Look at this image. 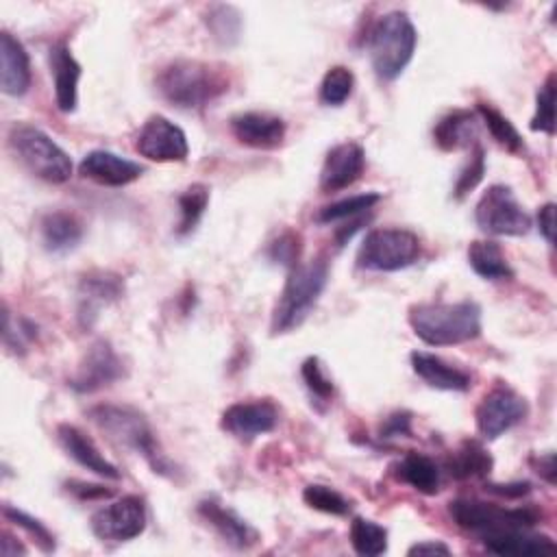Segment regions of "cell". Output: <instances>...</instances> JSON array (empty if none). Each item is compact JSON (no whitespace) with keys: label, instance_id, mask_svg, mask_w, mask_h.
<instances>
[{"label":"cell","instance_id":"obj_1","mask_svg":"<svg viewBox=\"0 0 557 557\" xmlns=\"http://www.w3.org/2000/svg\"><path fill=\"white\" fill-rule=\"evenodd\" d=\"M94 424L117 446H124L146 459V463L161 476H174L176 466L161 450L157 435L146 416L128 405H96L89 409Z\"/></svg>","mask_w":557,"mask_h":557},{"label":"cell","instance_id":"obj_2","mask_svg":"<svg viewBox=\"0 0 557 557\" xmlns=\"http://www.w3.org/2000/svg\"><path fill=\"white\" fill-rule=\"evenodd\" d=\"M159 96L178 109H200L228 89L224 72L196 59H178L157 74Z\"/></svg>","mask_w":557,"mask_h":557},{"label":"cell","instance_id":"obj_3","mask_svg":"<svg viewBox=\"0 0 557 557\" xmlns=\"http://www.w3.org/2000/svg\"><path fill=\"white\" fill-rule=\"evenodd\" d=\"M413 333L429 346H455L481 335V307L461 302H420L409 309Z\"/></svg>","mask_w":557,"mask_h":557},{"label":"cell","instance_id":"obj_4","mask_svg":"<svg viewBox=\"0 0 557 557\" xmlns=\"http://www.w3.org/2000/svg\"><path fill=\"white\" fill-rule=\"evenodd\" d=\"M326 283H329L326 259L318 257L313 261L294 265L272 309V320H270L272 335H283L298 329L307 320L311 309L318 305Z\"/></svg>","mask_w":557,"mask_h":557},{"label":"cell","instance_id":"obj_5","mask_svg":"<svg viewBox=\"0 0 557 557\" xmlns=\"http://www.w3.org/2000/svg\"><path fill=\"white\" fill-rule=\"evenodd\" d=\"M418 33L405 11H389L376 20L368 37L374 74L381 81L398 78L413 59Z\"/></svg>","mask_w":557,"mask_h":557},{"label":"cell","instance_id":"obj_6","mask_svg":"<svg viewBox=\"0 0 557 557\" xmlns=\"http://www.w3.org/2000/svg\"><path fill=\"white\" fill-rule=\"evenodd\" d=\"M9 146L22 165L41 181L61 185L72 176L70 154L41 128L33 124H13L9 128Z\"/></svg>","mask_w":557,"mask_h":557},{"label":"cell","instance_id":"obj_7","mask_svg":"<svg viewBox=\"0 0 557 557\" xmlns=\"http://www.w3.org/2000/svg\"><path fill=\"white\" fill-rule=\"evenodd\" d=\"M420 250L418 235L407 228H374L357 250V268L370 272L405 270L420 259Z\"/></svg>","mask_w":557,"mask_h":557},{"label":"cell","instance_id":"obj_8","mask_svg":"<svg viewBox=\"0 0 557 557\" xmlns=\"http://www.w3.org/2000/svg\"><path fill=\"white\" fill-rule=\"evenodd\" d=\"M448 513L457 527L479 533L481 537L507 529H531L540 516L531 507H500L479 498H455L448 503Z\"/></svg>","mask_w":557,"mask_h":557},{"label":"cell","instance_id":"obj_9","mask_svg":"<svg viewBox=\"0 0 557 557\" xmlns=\"http://www.w3.org/2000/svg\"><path fill=\"white\" fill-rule=\"evenodd\" d=\"M474 220L483 233L518 237L529 233L531 215L522 209L511 187L490 185L474 207Z\"/></svg>","mask_w":557,"mask_h":557},{"label":"cell","instance_id":"obj_10","mask_svg":"<svg viewBox=\"0 0 557 557\" xmlns=\"http://www.w3.org/2000/svg\"><path fill=\"white\" fill-rule=\"evenodd\" d=\"M146 503L139 496H122L89 518L91 533L102 542H128L146 531Z\"/></svg>","mask_w":557,"mask_h":557},{"label":"cell","instance_id":"obj_11","mask_svg":"<svg viewBox=\"0 0 557 557\" xmlns=\"http://www.w3.org/2000/svg\"><path fill=\"white\" fill-rule=\"evenodd\" d=\"M527 413L529 403L524 396H520L509 385H496L476 405L474 420L481 437L496 440L513 429L518 422H522Z\"/></svg>","mask_w":557,"mask_h":557},{"label":"cell","instance_id":"obj_12","mask_svg":"<svg viewBox=\"0 0 557 557\" xmlns=\"http://www.w3.org/2000/svg\"><path fill=\"white\" fill-rule=\"evenodd\" d=\"M135 150L157 163L183 161L189 154L185 131L163 115H150L135 139Z\"/></svg>","mask_w":557,"mask_h":557},{"label":"cell","instance_id":"obj_13","mask_svg":"<svg viewBox=\"0 0 557 557\" xmlns=\"http://www.w3.org/2000/svg\"><path fill=\"white\" fill-rule=\"evenodd\" d=\"M122 374H124L122 359L115 355L109 342L98 339L87 348L83 361L78 363L67 385L78 394H91L122 379Z\"/></svg>","mask_w":557,"mask_h":557},{"label":"cell","instance_id":"obj_14","mask_svg":"<svg viewBox=\"0 0 557 557\" xmlns=\"http://www.w3.org/2000/svg\"><path fill=\"white\" fill-rule=\"evenodd\" d=\"M278 424V409L272 400H248V403H233L224 409L220 426L242 440L250 442L259 435L274 431Z\"/></svg>","mask_w":557,"mask_h":557},{"label":"cell","instance_id":"obj_15","mask_svg":"<svg viewBox=\"0 0 557 557\" xmlns=\"http://www.w3.org/2000/svg\"><path fill=\"white\" fill-rule=\"evenodd\" d=\"M366 168V152L357 141H344L333 146L320 170V189L324 194L350 187Z\"/></svg>","mask_w":557,"mask_h":557},{"label":"cell","instance_id":"obj_16","mask_svg":"<svg viewBox=\"0 0 557 557\" xmlns=\"http://www.w3.org/2000/svg\"><path fill=\"white\" fill-rule=\"evenodd\" d=\"M78 172H81V176H85L98 185L124 187V185L137 181L146 172V168L141 163L120 157L111 150H91L83 157Z\"/></svg>","mask_w":557,"mask_h":557},{"label":"cell","instance_id":"obj_17","mask_svg":"<svg viewBox=\"0 0 557 557\" xmlns=\"http://www.w3.org/2000/svg\"><path fill=\"white\" fill-rule=\"evenodd\" d=\"M285 122L265 111H244L231 117V133L239 144L250 148H278L285 139Z\"/></svg>","mask_w":557,"mask_h":557},{"label":"cell","instance_id":"obj_18","mask_svg":"<svg viewBox=\"0 0 557 557\" xmlns=\"http://www.w3.org/2000/svg\"><path fill=\"white\" fill-rule=\"evenodd\" d=\"M198 513L233 548L246 550L259 542L257 529H252L235 509L224 507L218 498H202L198 503Z\"/></svg>","mask_w":557,"mask_h":557},{"label":"cell","instance_id":"obj_19","mask_svg":"<svg viewBox=\"0 0 557 557\" xmlns=\"http://www.w3.org/2000/svg\"><path fill=\"white\" fill-rule=\"evenodd\" d=\"M124 292V283L117 274L113 272H89L81 278L78 283V320L85 329H89L96 318H98V311L102 307H107L109 302L117 300Z\"/></svg>","mask_w":557,"mask_h":557},{"label":"cell","instance_id":"obj_20","mask_svg":"<svg viewBox=\"0 0 557 557\" xmlns=\"http://www.w3.org/2000/svg\"><path fill=\"white\" fill-rule=\"evenodd\" d=\"M57 442L65 450V455L70 459H74L78 466H83L85 470H89L102 479L120 481V476H122L120 470L98 450V446L91 442V437H87L78 426L67 424V422L59 424Z\"/></svg>","mask_w":557,"mask_h":557},{"label":"cell","instance_id":"obj_21","mask_svg":"<svg viewBox=\"0 0 557 557\" xmlns=\"http://www.w3.org/2000/svg\"><path fill=\"white\" fill-rule=\"evenodd\" d=\"M0 87L7 96H24L30 87V63L20 39L0 33Z\"/></svg>","mask_w":557,"mask_h":557},{"label":"cell","instance_id":"obj_22","mask_svg":"<svg viewBox=\"0 0 557 557\" xmlns=\"http://www.w3.org/2000/svg\"><path fill=\"white\" fill-rule=\"evenodd\" d=\"M50 74L54 83V100L59 111L72 113L78 104V81H81V65L72 57L65 44H54L50 48Z\"/></svg>","mask_w":557,"mask_h":557},{"label":"cell","instance_id":"obj_23","mask_svg":"<svg viewBox=\"0 0 557 557\" xmlns=\"http://www.w3.org/2000/svg\"><path fill=\"white\" fill-rule=\"evenodd\" d=\"M411 368L433 389L466 392L472 385V376L466 370L424 350L411 352Z\"/></svg>","mask_w":557,"mask_h":557},{"label":"cell","instance_id":"obj_24","mask_svg":"<svg viewBox=\"0 0 557 557\" xmlns=\"http://www.w3.org/2000/svg\"><path fill=\"white\" fill-rule=\"evenodd\" d=\"M481 540L490 553L505 555V557H535V555H546L557 550V544L548 535L529 533V529L496 531V533L483 535Z\"/></svg>","mask_w":557,"mask_h":557},{"label":"cell","instance_id":"obj_25","mask_svg":"<svg viewBox=\"0 0 557 557\" xmlns=\"http://www.w3.org/2000/svg\"><path fill=\"white\" fill-rule=\"evenodd\" d=\"M85 235L81 218L72 211H50L39 222V237L48 252L63 255L74 250Z\"/></svg>","mask_w":557,"mask_h":557},{"label":"cell","instance_id":"obj_26","mask_svg":"<svg viewBox=\"0 0 557 557\" xmlns=\"http://www.w3.org/2000/svg\"><path fill=\"white\" fill-rule=\"evenodd\" d=\"M394 474L398 481L407 483L420 494H437L440 490V468L431 457L422 453L409 450L403 455L394 466Z\"/></svg>","mask_w":557,"mask_h":557},{"label":"cell","instance_id":"obj_27","mask_svg":"<svg viewBox=\"0 0 557 557\" xmlns=\"http://www.w3.org/2000/svg\"><path fill=\"white\" fill-rule=\"evenodd\" d=\"M468 263L481 278L487 281H503L513 276L503 248L492 239H474L468 246Z\"/></svg>","mask_w":557,"mask_h":557},{"label":"cell","instance_id":"obj_28","mask_svg":"<svg viewBox=\"0 0 557 557\" xmlns=\"http://www.w3.org/2000/svg\"><path fill=\"white\" fill-rule=\"evenodd\" d=\"M474 137H476L474 115L470 111H461V109L444 115L433 128L435 144L446 152L470 146V141H474Z\"/></svg>","mask_w":557,"mask_h":557},{"label":"cell","instance_id":"obj_29","mask_svg":"<svg viewBox=\"0 0 557 557\" xmlns=\"http://www.w3.org/2000/svg\"><path fill=\"white\" fill-rule=\"evenodd\" d=\"M494 468L492 455L474 440L461 442V446L446 459V470L450 476L463 481L474 476H485Z\"/></svg>","mask_w":557,"mask_h":557},{"label":"cell","instance_id":"obj_30","mask_svg":"<svg viewBox=\"0 0 557 557\" xmlns=\"http://www.w3.org/2000/svg\"><path fill=\"white\" fill-rule=\"evenodd\" d=\"M348 537H350L355 553H359L363 557H376L387 550V529L376 524L374 520H368L361 516L352 518Z\"/></svg>","mask_w":557,"mask_h":557},{"label":"cell","instance_id":"obj_31","mask_svg":"<svg viewBox=\"0 0 557 557\" xmlns=\"http://www.w3.org/2000/svg\"><path fill=\"white\" fill-rule=\"evenodd\" d=\"M476 113L481 115L483 124L487 126L492 139L503 146L505 150L513 152V154H520L524 150V141H522V135L518 133V128L509 122V117H505L498 109H494L492 104H485V102H479L476 104Z\"/></svg>","mask_w":557,"mask_h":557},{"label":"cell","instance_id":"obj_32","mask_svg":"<svg viewBox=\"0 0 557 557\" xmlns=\"http://www.w3.org/2000/svg\"><path fill=\"white\" fill-rule=\"evenodd\" d=\"M209 205V187L202 183H194L187 189L181 191L178 196V226L176 233L178 235H187L196 228V224L200 222L205 209Z\"/></svg>","mask_w":557,"mask_h":557},{"label":"cell","instance_id":"obj_33","mask_svg":"<svg viewBox=\"0 0 557 557\" xmlns=\"http://www.w3.org/2000/svg\"><path fill=\"white\" fill-rule=\"evenodd\" d=\"M379 200H381V194H374V191L342 198V200H337V202H331V205L322 207V209L315 213V222H318V224H333V222H339V220L355 218V215H359V213L372 209Z\"/></svg>","mask_w":557,"mask_h":557},{"label":"cell","instance_id":"obj_34","mask_svg":"<svg viewBox=\"0 0 557 557\" xmlns=\"http://www.w3.org/2000/svg\"><path fill=\"white\" fill-rule=\"evenodd\" d=\"M207 28L211 30L213 39L222 46H231L239 39L242 33V17L235 7L231 4H215L209 9V15L205 17Z\"/></svg>","mask_w":557,"mask_h":557},{"label":"cell","instance_id":"obj_35","mask_svg":"<svg viewBox=\"0 0 557 557\" xmlns=\"http://www.w3.org/2000/svg\"><path fill=\"white\" fill-rule=\"evenodd\" d=\"M355 87V74L344 65H333L326 70L320 83V102L326 107H342Z\"/></svg>","mask_w":557,"mask_h":557},{"label":"cell","instance_id":"obj_36","mask_svg":"<svg viewBox=\"0 0 557 557\" xmlns=\"http://www.w3.org/2000/svg\"><path fill=\"white\" fill-rule=\"evenodd\" d=\"M302 500L311 507L318 509L322 513H331V516H346L350 511V500L339 494L335 487L331 485H322V483H311L302 490Z\"/></svg>","mask_w":557,"mask_h":557},{"label":"cell","instance_id":"obj_37","mask_svg":"<svg viewBox=\"0 0 557 557\" xmlns=\"http://www.w3.org/2000/svg\"><path fill=\"white\" fill-rule=\"evenodd\" d=\"M531 131L546 135L555 133V74H548L535 96V113L531 117Z\"/></svg>","mask_w":557,"mask_h":557},{"label":"cell","instance_id":"obj_38","mask_svg":"<svg viewBox=\"0 0 557 557\" xmlns=\"http://www.w3.org/2000/svg\"><path fill=\"white\" fill-rule=\"evenodd\" d=\"M2 516H4L9 522H13L15 527L24 529V531L39 544V548H41L44 553H52V550H54V546H57V544H54V535L46 529L44 522H39L37 518L28 516L26 511H22V509H17V507H13V505H9V503L2 505Z\"/></svg>","mask_w":557,"mask_h":557},{"label":"cell","instance_id":"obj_39","mask_svg":"<svg viewBox=\"0 0 557 557\" xmlns=\"http://www.w3.org/2000/svg\"><path fill=\"white\" fill-rule=\"evenodd\" d=\"M300 374H302V381L309 389V394L315 398V400H322V403H331L333 394H335V385L333 381L326 376L322 363L318 357H307L300 366Z\"/></svg>","mask_w":557,"mask_h":557},{"label":"cell","instance_id":"obj_40","mask_svg":"<svg viewBox=\"0 0 557 557\" xmlns=\"http://www.w3.org/2000/svg\"><path fill=\"white\" fill-rule=\"evenodd\" d=\"M300 250H302V239L298 233L294 231H285L281 233L268 248V257L270 261L274 263H281V265H287L289 270L294 265H298V257H300Z\"/></svg>","mask_w":557,"mask_h":557},{"label":"cell","instance_id":"obj_41","mask_svg":"<svg viewBox=\"0 0 557 557\" xmlns=\"http://www.w3.org/2000/svg\"><path fill=\"white\" fill-rule=\"evenodd\" d=\"M483 174H485V157H483V148L476 146L474 154L468 161V165L457 176L455 198H463L468 191H472L479 185V181L483 178Z\"/></svg>","mask_w":557,"mask_h":557},{"label":"cell","instance_id":"obj_42","mask_svg":"<svg viewBox=\"0 0 557 557\" xmlns=\"http://www.w3.org/2000/svg\"><path fill=\"white\" fill-rule=\"evenodd\" d=\"M409 422H411L409 413H405V411H396V413H392V416L385 420V424L381 426V437H398V435H407V433H409Z\"/></svg>","mask_w":557,"mask_h":557},{"label":"cell","instance_id":"obj_43","mask_svg":"<svg viewBox=\"0 0 557 557\" xmlns=\"http://www.w3.org/2000/svg\"><path fill=\"white\" fill-rule=\"evenodd\" d=\"M487 492L496 494V496H505V498H520L527 496L531 492V483L529 481H516V483H487L485 485Z\"/></svg>","mask_w":557,"mask_h":557},{"label":"cell","instance_id":"obj_44","mask_svg":"<svg viewBox=\"0 0 557 557\" xmlns=\"http://www.w3.org/2000/svg\"><path fill=\"white\" fill-rule=\"evenodd\" d=\"M537 228H540L542 237L548 244H553V239H555V202H546L537 211Z\"/></svg>","mask_w":557,"mask_h":557},{"label":"cell","instance_id":"obj_45","mask_svg":"<svg viewBox=\"0 0 557 557\" xmlns=\"http://www.w3.org/2000/svg\"><path fill=\"white\" fill-rule=\"evenodd\" d=\"M67 490L81 498H96V496H109L111 492L100 487V485H91V483H81V481H70Z\"/></svg>","mask_w":557,"mask_h":557},{"label":"cell","instance_id":"obj_46","mask_svg":"<svg viewBox=\"0 0 557 557\" xmlns=\"http://www.w3.org/2000/svg\"><path fill=\"white\" fill-rule=\"evenodd\" d=\"M533 463H535V472L553 485L555 483V453H544V455H540V459H533Z\"/></svg>","mask_w":557,"mask_h":557},{"label":"cell","instance_id":"obj_47","mask_svg":"<svg viewBox=\"0 0 557 557\" xmlns=\"http://www.w3.org/2000/svg\"><path fill=\"white\" fill-rule=\"evenodd\" d=\"M407 553L409 555H450L453 550L444 542H418Z\"/></svg>","mask_w":557,"mask_h":557},{"label":"cell","instance_id":"obj_48","mask_svg":"<svg viewBox=\"0 0 557 557\" xmlns=\"http://www.w3.org/2000/svg\"><path fill=\"white\" fill-rule=\"evenodd\" d=\"M0 553L4 555V557H9V555H26V548L17 542V544H13V537L4 531L2 533V542H0Z\"/></svg>","mask_w":557,"mask_h":557}]
</instances>
